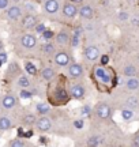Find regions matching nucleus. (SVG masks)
Segmentation results:
<instances>
[{
  "mask_svg": "<svg viewBox=\"0 0 139 147\" xmlns=\"http://www.w3.org/2000/svg\"><path fill=\"white\" fill-rule=\"evenodd\" d=\"M38 23V18L34 14H25L21 18V25L25 30H33Z\"/></svg>",
  "mask_w": 139,
  "mask_h": 147,
  "instance_id": "f8f14e48",
  "label": "nucleus"
},
{
  "mask_svg": "<svg viewBox=\"0 0 139 147\" xmlns=\"http://www.w3.org/2000/svg\"><path fill=\"white\" fill-rule=\"evenodd\" d=\"M0 63L1 64L8 63V55H7L5 51H1V52H0Z\"/></svg>",
  "mask_w": 139,
  "mask_h": 147,
  "instance_id": "58836bf2",
  "label": "nucleus"
},
{
  "mask_svg": "<svg viewBox=\"0 0 139 147\" xmlns=\"http://www.w3.org/2000/svg\"><path fill=\"white\" fill-rule=\"evenodd\" d=\"M19 97H21V100H32L33 93L29 89H21V91H19Z\"/></svg>",
  "mask_w": 139,
  "mask_h": 147,
  "instance_id": "7c9ffc66",
  "label": "nucleus"
},
{
  "mask_svg": "<svg viewBox=\"0 0 139 147\" xmlns=\"http://www.w3.org/2000/svg\"><path fill=\"white\" fill-rule=\"evenodd\" d=\"M91 115V106L90 105H83L80 108V116L82 117H86V116Z\"/></svg>",
  "mask_w": 139,
  "mask_h": 147,
  "instance_id": "f704fd0d",
  "label": "nucleus"
},
{
  "mask_svg": "<svg viewBox=\"0 0 139 147\" xmlns=\"http://www.w3.org/2000/svg\"><path fill=\"white\" fill-rule=\"evenodd\" d=\"M34 1H37V3H44L45 0H34Z\"/></svg>",
  "mask_w": 139,
  "mask_h": 147,
  "instance_id": "de8ad7c7",
  "label": "nucleus"
},
{
  "mask_svg": "<svg viewBox=\"0 0 139 147\" xmlns=\"http://www.w3.org/2000/svg\"><path fill=\"white\" fill-rule=\"evenodd\" d=\"M72 124H74L75 129H82L85 127V121H83V119H76V120H74Z\"/></svg>",
  "mask_w": 139,
  "mask_h": 147,
  "instance_id": "4c0bfd02",
  "label": "nucleus"
},
{
  "mask_svg": "<svg viewBox=\"0 0 139 147\" xmlns=\"http://www.w3.org/2000/svg\"><path fill=\"white\" fill-rule=\"evenodd\" d=\"M70 1H71V3H74V4H82V3H83V1H85V0H70Z\"/></svg>",
  "mask_w": 139,
  "mask_h": 147,
  "instance_id": "c03bdc74",
  "label": "nucleus"
},
{
  "mask_svg": "<svg viewBox=\"0 0 139 147\" xmlns=\"http://www.w3.org/2000/svg\"><path fill=\"white\" fill-rule=\"evenodd\" d=\"M126 87H127V90H130V91H136V90L139 89V79L136 78V76L128 78L126 80Z\"/></svg>",
  "mask_w": 139,
  "mask_h": 147,
  "instance_id": "b1692460",
  "label": "nucleus"
},
{
  "mask_svg": "<svg viewBox=\"0 0 139 147\" xmlns=\"http://www.w3.org/2000/svg\"><path fill=\"white\" fill-rule=\"evenodd\" d=\"M71 100L68 95V90L63 83H56L53 87H49L48 90V104L51 106H63L68 104Z\"/></svg>",
  "mask_w": 139,
  "mask_h": 147,
  "instance_id": "f257e3e1",
  "label": "nucleus"
},
{
  "mask_svg": "<svg viewBox=\"0 0 139 147\" xmlns=\"http://www.w3.org/2000/svg\"><path fill=\"white\" fill-rule=\"evenodd\" d=\"M44 12L48 15H55L60 11V3L59 0H45L44 1Z\"/></svg>",
  "mask_w": 139,
  "mask_h": 147,
  "instance_id": "4468645a",
  "label": "nucleus"
},
{
  "mask_svg": "<svg viewBox=\"0 0 139 147\" xmlns=\"http://www.w3.org/2000/svg\"><path fill=\"white\" fill-rule=\"evenodd\" d=\"M1 65H3V64H1V63H0V67H1Z\"/></svg>",
  "mask_w": 139,
  "mask_h": 147,
  "instance_id": "09e8293b",
  "label": "nucleus"
},
{
  "mask_svg": "<svg viewBox=\"0 0 139 147\" xmlns=\"http://www.w3.org/2000/svg\"><path fill=\"white\" fill-rule=\"evenodd\" d=\"M34 127L38 132L41 134H47L52 129V120L49 119L48 116H40L37 117V120L34 123Z\"/></svg>",
  "mask_w": 139,
  "mask_h": 147,
  "instance_id": "1a4fd4ad",
  "label": "nucleus"
},
{
  "mask_svg": "<svg viewBox=\"0 0 139 147\" xmlns=\"http://www.w3.org/2000/svg\"><path fill=\"white\" fill-rule=\"evenodd\" d=\"M18 42H19V45H21L23 49L30 51V49H34V48L38 45V38H37V36L33 34V33H23L22 36H19Z\"/></svg>",
  "mask_w": 139,
  "mask_h": 147,
  "instance_id": "f03ea898",
  "label": "nucleus"
},
{
  "mask_svg": "<svg viewBox=\"0 0 139 147\" xmlns=\"http://www.w3.org/2000/svg\"><path fill=\"white\" fill-rule=\"evenodd\" d=\"M67 75H68V78L76 80V79H80L85 75V69L82 67V64L76 63V61H71L67 67Z\"/></svg>",
  "mask_w": 139,
  "mask_h": 147,
  "instance_id": "0eeeda50",
  "label": "nucleus"
},
{
  "mask_svg": "<svg viewBox=\"0 0 139 147\" xmlns=\"http://www.w3.org/2000/svg\"><path fill=\"white\" fill-rule=\"evenodd\" d=\"M132 146L134 147H139V135L134 138V142H132Z\"/></svg>",
  "mask_w": 139,
  "mask_h": 147,
  "instance_id": "37998d69",
  "label": "nucleus"
},
{
  "mask_svg": "<svg viewBox=\"0 0 139 147\" xmlns=\"http://www.w3.org/2000/svg\"><path fill=\"white\" fill-rule=\"evenodd\" d=\"M16 86H18L19 89H30V86H32L30 78H29L27 75L21 74V75L16 78Z\"/></svg>",
  "mask_w": 139,
  "mask_h": 147,
  "instance_id": "412c9836",
  "label": "nucleus"
},
{
  "mask_svg": "<svg viewBox=\"0 0 139 147\" xmlns=\"http://www.w3.org/2000/svg\"><path fill=\"white\" fill-rule=\"evenodd\" d=\"M123 75L127 76V78H134V76L138 75V69H136L134 64H127L123 68Z\"/></svg>",
  "mask_w": 139,
  "mask_h": 147,
  "instance_id": "5701e85b",
  "label": "nucleus"
},
{
  "mask_svg": "<svg viewBox=\"0 0 139 147\" xmlns=\"http://www.w3.org/2000/svg\"><path fill=\"white\" fill-rule=\"evenodd\" d=\"M23 68H25V72L27 75H32V76H36L38 74V68L36 67V64L32 63V61H25L23 64Z\"/></svg>",
  "mask_w": 139,
  "mask_h": 147,
  "instance_id": "393cba45",
  "label": "nucleus"
},
{
  "mask_svg": "<svg viewBox=\"0 0 139 147\" xmlns=\"http://www.w3.org/2000/svg\"><path fill=\"white\" fill-rule=\"evenodd\" d=\"M34 135V131L33 129H27L25 134H23V139H29V138H32Z\"/></svg>",
  "mask_w": 139,
  "mask_h": 147,
  "instance_id": "79ce46f5",
  "label": "nucleus"
},
{
  "mask_svg": "<svg viewBox=\"0 0 139 147\" xmlns=\"http://www.w3.org/2000/svg\"><path fill=\"white\" fill-rule=\"evenodd\" d=\"M94 76L104 84H109L112 82V75L108 72V69L105 67H101V65L94 68Z\"/></svg>",
  "mask_w": 139,
  "mask_h": 147,
  "instance_id": "9b49d317",
  "label": "nucleus"
},
{
  "mask_svg": "<svg viewBox=\"0 0 139 147\" xmlns=\"http://www.w3.org/2000/svg\"><path fill=\"white\" fill-rule=\"evenodd\" d=\"M63 16L68 18V19H74L75 16H78V5L71 3V1H65L64 4L60 7Z\"/></svg>",
  "mask_w": 139,
  "mask_h": 147,
  "instance_id": "9d476101",
  "label": "nucleus"
},
{
  "mask_svg": "<svg viewBox=\"0 0 139 147\" xmlns=\"http://www.w3.org/2000/svg\"><path fill=\"white\" fill-rule=\"evenodd\" d=\"M16 102H18V100H16V97L14 94H11V93H7V94L3 95V98H1V108L5 110H12L16 106Z\"/></svg>",
  "mask_w": 139,
  "mask_h": 147,
  "instance_id": "2eb2a0df",
  "label": "nucleus"
},
{
  "mask_svg": "<svg viewBox=\"0 0 139 147\" xmlns=\"http://www.w3.org/2000/svg\"><path fill=\"white\" fill-rule=\"evenodd\" d=\"M36 110L40 116H47L51 112V105L48 102H38L36 105Z\"/></svg>",
  "mask_w": 139,
  "mask_h": 147,
  "instance_id": "4be33fe9",
  "label": "nucleus"
},
{
  "mask_svg": "<svg viewBox=\"0 0 139 147\" xmlns=\"http://www.w3.org/2000/svg\"><path fill=\"white\" fill-rule=\"evenodd\" d=\"M100 144V138L97 136V135H93L87 139V142H86V147H98Z\"/></svg>",
  "mask_w": 139,
  "mask_h": 147,
  "instance_id": "cd10ccee",
  "label": "nucleus"
},
{
  "mask_svg": "<svg viewBox=\"0 0 139 147\" xmlns=\"http://www.w3.org/2000/svg\"><path fill=\"white\" fill-rule=\"evenodd\" d=\"M10 147H26V142H25V139H22V138H16V139H12L8 144Z\"/></svg>",
  "mask_w": 139,
  "mask_h": 147,
  "instance_id": "c85d7f7f",
  "label": "nucleus"
},
{
  "mask_svg": "<svg viewBox=\"0 0 139 147\" xmlns=\"http://www.w3.org/2000/svg\"><path fill=\"white\" fill-rule=\"evenodd\" d=\"M121 119H123V121H131L132 119H134V110L131 109H127V108H124L123 110H121Z\"/></svg>",
  "mask_w": 139,
  "mask_h": 147,
  "instance_id": "bb28decb",
  "label": "nucleus"
},
{
  "mask_svg": "<svg viewBox=\"0 0 139 147\" xmlns=\"http://www.w3.org/2000/svg\"><path fill=\"white\" fill-rule=\"evenodd\" d=\"M33 30H34V33H36V36H41V34L47 30V26H45V23H43V22H38Z\"/></svg>",
  "mask_w": 139,
  "mask_h": 147,
  "instance_id": "473e14b6",
  "label": "nucleus"
},
{
  "mask_svg": "<svg viewBox=\"0 0 139 147\" xmlns=\"http://www.w3.org/2000/svg\"><path fill=\"white\" fill-rule=\"evenodd\" d=\"M38 74H40L41 79H43V80H45V82H52V80H53V79H56V76H57L56 69H55L53 67H51V65L43 67V68H41V71H38Z\"/></svg>",
  "mask_w": 139,
  "mask_h": 147,
  "instance_id": "dca6fc26",
  "label": "nucleus"
},
{
  "mask_svg": "<svg viewBox=\"0 0 139 147\" xmlns=\"http://www.w3.org/2000/svg\"><path fill=\"white\" fill-rule=\"evenodd\" d=\"M78 15L85 21H90L94 16V10L90 4H82L80 7H78Z\"/></svg>",
  "mask_w": 139,
  "mask_h": 147,
  "instance_id": "f3484780",
  "label": "nucleus"
},
{
  "mask_svg": "<svg viewBox=\"0 0 139 147\" xmlns=\"http://www.w3.org/2000/svg\"><path fill=\"white\" fill-rule=\"evenodd\" d=\"M12 127H14V124H12V120H11L8 116H0V131L3 132H7V131H11L12 129Z\"/></svg>",
  "mask_w": 139,
  "mask_h": 147,
  "instance_id": "aec40b11",
  "label": "nucleus"
},
{
  "mask_svg": "<svg viewBox=\"0 0 139 147\" xmlns=\"http://www.w3.org/2000/svg\"><path fill=\"white\" fill-rule=\"evenodd\" d=\"M130 21L134 26H139V15H134L132 18H130Z\"/></svg>",
  "mask_w": 139,
  "mask_h": 147,
  "instance_id": "a19ab883",
  "label": "nucleus"
},
{
  "mask_svg": "<svg viewBox=\"0 0 139 147\" xmlns=\"http://www.w3.org/2000/svg\"><path fill=\"white\" fill-rule=\"evenodd\" d=\"M68 95L70 98H72V100H76V101H82L85 100L86 97V89L85 86L79 82H74V83L70 84L68 89Z\"/></svg>",
  "mask_w": 139,
  "mask_h": 147,
  "instance_id": "7ed1b4c3",
  "label": "nucleus"
},
{
  "mask_svg": "<svg viewBox=\"0 0 139 147\" xmlns=\"http://www.w3.org/2000/svg\"><path fill=\"white\" fill-rule=\"evenodd\" d=\"M44 41H53V37H55V33L53 30H51V29H47L45 32L41 34Z\"/></svg>",
  "mask_w": 139,
  "mask_h": 147,
  "instance_id": "2f4dec72",
  "label": "nucleus"
},
{
  "mask_svg": "<svg viewBox=\"0 0 139 147\" xmlns=\"http://www.w3.org/2000/svg\"><path fill=\"white\" fill-rule=\"evenodd\" d=\"M57 51V47L55 45L53 41H45L41 45V53L45 57H53V55Z\"/></svg>",
  "mask_w": 139,
  "mask_h": 147,
  "instance_id": "a211bd4d",
  "label": "nucleus"
},
{
  "mask_svg": "<svg viewBox=\"0 0 139 147\" xmlns=\"http://www.w3.org/2000/svg\"><path fill=\"white\" fill-rule=\"evenodd\" d=\"M68 45L71 48H78L79 47V36H78V34H74V36L71 37Z\"/></svg>",
  "mask_w": 139,
  "mask_h": 147,
  "instance_id": "72a5a7b5",
  "label": "nucleus"
},
{
  "mask_svg": "<svg viewBox=\"0 0 139 147\" xmlns=\"http://www.w3.org/2000/svg\"><path fill=\"white\" fill-rule=\"evenodd\" d=\"M108 64H109V55H101L100 56V65L107 67Z\"/></svg>",
  "mask_w": 139,
  "mask_h": 147,
  "instance_id": "e433bc0d",
  "label": "nucleus"
},
{
  "mask_svg": "<svg viewBox=\"0 0 139 147\" xmlns=\"http://www.w3.org/2000/svg\"><path fill=\"white\" fill-rule=\"evenodd\" d=\"M21 75V67L18 65V63L15 61H11L8 63V68H7V72H5V78H18Z\"/></svg>",
  "mask_w": 139,
  "mask_h": 147,
  "instance_id": "6ab92c4d",
  "label": "nucleus"
},
{
  "mask_svg": "<svg viewBox=\"0 0 139 147\" xmlns=\"http://www.w3.org/2000/svg\"><path fill=\"white\" fill-rule=\"evenodd\" d=\"M70 40H71V36H70L68 30L65 29H60L57 33H55L53 37V42L56 47H60L61 49H64L65 47H68Z\"/></svg>",
  "mask_w": 139,
  "mask_h": 147,
  "instance_id": "423d86ee",
  "label": "nucleus"
},
{
  "mask_svg": "<svg viewBox=\"0 0 139 147\" xmlns=\"http://www.w3.org/2000/svg\"><path fill=\"white\" fill-rule=\"evenodd\" d=\"M94 113L100 120H109L112 116V108L108 102H98L96 105Z\"/></svg>",
  "mask_w": 139,
  "mask_h": 147,
  "instance_id": "39448f33",
  "label": "nucleus"
},
{
  "mask_svg": "<svg viewBox=\"0 0 139 147\" xmlns=\"http://www.w3.org/2000/svg\"><path fill=\"white\" fill-rule=\"evenodd\" d=\"M36 120H37V116L34 115V113H26V115H25V117H23V121H25V124H27V125H32V124H34V123H36Z\"/></svg>",
  "mask_w": 139,
  "mask_h": 147,
  "instance_id": "c756f323",
  "label": "nucleus"
},
{
  "mask_svg": "<svg viewBox=\"0 0 139 147\" xmlns=\"http://www.w3.org/2000/svg\"><path fill=\"white\" fill-rule=\"evenodd\" d=\"M126 106H127V109H131V110L136 109V108L139 106V98L138 97H135V95L128 97V98L126 100Z\"/></svg>",
  "mask_w": 139,
  "mask_h": 147,
  "instance_id": "a878e982",
  "label": "nucleus"
},
{
  "mask_svg": "<svg viewBox=\"0 0 139 147\" xmlns=\"http://www.w3.org/2000/svg\"><path fill=\"white\" fill-rule=\"evenodd\" d=\"M117 19L120 22H127V21H130L128 12H126V11H120V12L117 14Z\"/></svg>",
  "mask_w": 139,
  "mask_h": 147,
  "instance_id": "c9c22d12",
  "label": "nucleus"
},
{
  "mask_svg": "<svg viewBox=\"0 0 139 147\" xmlns=\"http://www.w3.org/2000/svg\"><path fill=\"white\" fill-rule=\"evenodd\" d=\"M83 56H85L86 60L89 61H96L100 59L101 56V52H100V48L96 47V45H89L83 49Z\"/></svg>",
  "mask_w": 139,
  "mask_h": 147,
  "instance_id": "ddd939ff",
  "label": "nucleus"
},
{
  "mask_svg": "<svg viewBox=\"0 0 139 147\" xmlns=\"http://www.w3.org/2000/svg\"><path fill=\"white\" fill-rule=\"evenodd\" d=\"M1 51H4V42H3V40L0 38V52Z\"/></svg>",
  "mask_w": 139,
  "mask_h": 147,
  "instance_id": "a18cd8bd",
  "label": "nucleus"
},
{
  "mask_svg": "<svg viewBox=\"0 0 139 147\" xmlns=\"http://www.w3.org/2000/svg\"><path fill=\"white\" fill-rule=\"evenodd\" d=\"M53 63L60 68H67L68 64L71 63V55L65 49H59L53 55Z\"/></svg>",
  "mask_w": 139,
  "mask_h": 147,
  "instance_id": "20e7f679",
  "label": "nucleus"
},
{
  "mask_svg": "<svg viewBox=\"0 0 139 147\" xmlns=\"http://www.w3.org/2000/svg\"><path fill=\"white\" fill-rule=\"evenodd\" d=\"M45 142H47V138H45V136L40 138V143H45Z\"/></svg>",
  "mask_w": 139,
  "mask_h": 147,
  "instance_id": "49530a36",
  "label": "nucleus"
},
{
  "mask_svg": "<svg viewBox=\"0 0 139 147\" xmlns=\"http://www.w3.org/2000/svg\"><path fill=\"white\" fill-rule=\"evenodd\" d=\"M0 109H1V105H0Z\"/></svg>",
  "mask_w": 139,
  "mask_h": 147,
  "instance_id": "8fccbe9b",
  "label": "nucleus"
},
{
  "mask_svg": "<svg viewBox=\"0 0 139 147\" xmlns=\"http://www.w3.org/2000/svg\"><path fill=\"white\" fill-rule=\"evenodd\" d=\"M10 7V0H0V11H5Z\"/></svg>",
  "mask_w": 139,
  "mask_h": 147,
  "instance_id": "ea45409f",
  "label": "nucleus"
},
{
  "mask_svg": "<svg viewBox=\"0 0 139 147\" xmlns=\"http://www.w3.org/2000/svg\"><path fill=\"white\" fill-rule=\"evenodd\" d=\"M5 16H7V19L11 22L19 21L22 16H23V7L19 4L10 5V7L5 10Z\"/></svg>",
  "mask_w": 139,
  "mask_h": 147,
  "instance_id": "6e6552de",
  "label": "nucleus"
}]
</instances>
